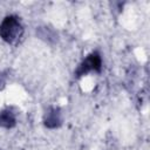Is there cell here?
Here are the masks:
<instances>
[{
    "instance_id": "1",
    "label": "cell",
    "mask_w": 150,
    "mask_h": 150,
    "mask_svg": "<svg viewBox=\"0 0 150 150\" xmlns=\"http://www.w3.org/2000/svg\"><path fill=\"white\" fill-rule=\"evenodd\" d=\"M19 29H20V25L19 22L15 20V18H7L2 25H1V28H0V33L2 35V39L8 41V42H12L15 36L18 35L19 33Z\"/></svg>"
},
{
    "instance_id": "2",
    "label": "cell",
    "mask_w": 150,
    "mask_h": 150,
    "mask_svg": "<svg viewBox=\"0 0 150 150\" xmlns=\"http://www.w3.org/2000/svg\"><path fill=\"white\" fill-rule=\"evenodd\" d=\"M101 64V60L100 56L97 54H91L81 66V73H87L90 69H98Z\"/></svg>"
}]
</instances>
